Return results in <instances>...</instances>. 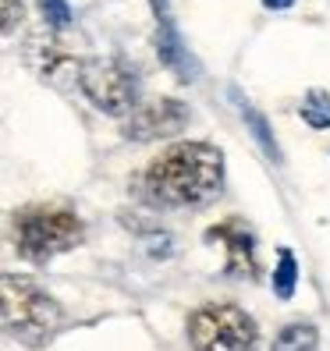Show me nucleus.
<instances>
[{"label":"nucleus","instance_id":"0eeeda50","mask_svg":"<svg viewBox=\"0 0 330 351\" xmlns=\"http://www.w3.org/2000/svg\"><path fill=\"white\" fill-rule=\"evenodd\" d=\"M210 241H220L228 249V274L231 277H252L256 259H252V231L241 220H228L220 227H210L206 231Z\"/></svg>","mask_w":330,"mask_h":351},{"label":"nucleus","instance_id":"f03ea898","mask_svg":"<svg viewBox=\"0 0 330 351\" xmlns=\"http://www.w3.org/2000/svg\"><path fill=\"white\" fill-rule=\"evenodd\" d=\"M82 241V220L75 210L57 202L25 206L14 213V249L29 263H47L50 256Z\"/></svg>","mask_w":330,"mask_h":351},{"label":"nucleus","instance_id":"f8f14e48","mask_svg":"<svg viewBox=\"0 0 330 351\" xmlns=\"http://www.w3.org/2000/svg\"><path fill=\"white\" fill-rule=\"evenodd\" d=\"M241 114L249 117V125H252V135H256V138L263 142V149H266V153H270V156L277 160V142H274L270 135H266V121H263V117H259V114H256L252 107H241Z\"/></svg>","mask_w":330,"mask_h":351},{"label":"nucleus","instance_id":"9d476101","mask_svg":"<svg viewBox=\"0 0 330 351\" xmlns=\"http://www.w3.org/2000/svg\"><path fill=\"white\" fill-rule=\"evenodd\" d=\"M295 284H298V266H295V256L287 252V249H281V256H277V270H274V295L287 302V298L295 295Z\"/></svg>","mask_w":330,"mask_h":351},{"label":"nucleus","instance_id":"4468645a","mask_svg":"<svg viewBox=\"0 0 330 351\" xmlns=\"http://www.w3.org/2000/svg\"><path fill=\"white\" fill-rule=\"evenodd\" d=\"M14 18H22V4L18 0H4V32H11Z\"/></svg>","mask_w":330,"mask_h":351},{"label":"nucleus","instance_id":"7ed1b4c3","mask_svg":"<svg viewBox=\"0 0 330 351\" xmlns=\"http://www.w3.org/2000/svg\"><path fill=\"white\" fill-rule=\"evenodd\" d=\"M64 313L60 305L29 277L4 274V326L29 348H43L54 334Z\"/></svg>","mask_w":330,"mask_h":351},{"label":"nucleus","instance_id":"423d86ee","mask_svg":"<svg viewBox=\"0 0 330 351\" xmlns=\"http://www.w3.org/2000/svg\"><path fill=\"white\" fill-rule=\"evenodd\" d=\"M185 121H189V110H185L178 99H156V103H150V107L132 114L125 135L146 142V138H156V135H174Z\"/></svg>","mask_w":330,"mask_h":351},{"label":"nucleus","instance_id":"20e7f679","mask_svg":"<svg viewBox=\"0 0 330 351\" xmlns=\"http://www.w3.org/2000/svg\"><path fill=\"white\" fill-rule=\"evenodd\" d=\"M189 341L196 351H252L256 323L238 305H202L189 316Z\"/></svg>","mask_w":330,"mask_h":351},{"label":"nucleus","instance_id":"f257e3e1","mask_svg":"<svg viewBox=\"0 0 330 351\" xmlns=\"http://www.w3.org/2000/svg\"><path fill=\"white\" fill-rule=\"evenodd\" d=\"M224 156L206 142H181L146 167V189L160 206H202L220 192Z\"/></svg>","mask_w":330,"mask_h":351},{"label":"nucleus","instance_id":"ddd939ff","mask_svg":"<svg viewBox=\"0 0 330 351\" xmlns=\"http://www.w3.org/2000/svg\"><path fill=\"white\" fill-rule=\"evenodd\" d=\"M43 4V14H47V22L57 25V29H64L71 22V8H68V0H39Z\"/></svg>","mask_w":330,"mask_h":351},{"label":"nucleus","instance_id":"9b49d317","mask_svg":"<svg viewBox=\"0 0 330 351\" xmlns=\"http://www.w3.org/2000/svg\"><path fill=\"white\" fill-rule=\"evenodd\" d=\"M302 121L313 128H330V96L313 89L305 99H302Z\"/></svg>","mask_w":330,"mask_h":351},{"label":"nucleus","instance_id":"6e6552de","mask_svg":"<svg viewBox=\"0 0 330 351\" xmlns=\"http://www.w3.org/2000/svg\"><path fill=\"white\" fill-rule=\"evenodd\" d=\"M316 344L320 334L313 323H287L274 341V351H316Z\"/></svg>","mask_w":330,"mask_h":351},{"label":"nucleus","instance_id":"1a4fd4ad","mask_svg":"<svg viewBox=\"0 0 330 351\" xmlns=\"http://www.w3.org/2000/svg\"><path fill=\"white\" fill-rule=\"evenodd\" d=\"M156 50H160V57L167 60L171 68H178V75L181 78H196L189 68H192V60L185 57V50H181V43H178V36H174V29L163 22V32H160V43H156Z\"/></svg>","mask_w":330,"mask_h":351},{"label":"nucleus","instance_id":"2eb2a0df","mask_svg":"<svg viewBox=\"0 0 330 351\" xmlns=\"http://www.w3.org/2000/svg\"><path fill=\"white\" fill-rule=\"evenodd\" d=\"M263 4H266V8H274V11H284V8H292L295 0H263Z\"/></svg>","mask_w":330,"mask_h":351},{"label":"nucleus","instance_id":"39448f33","mask_svg":"<svg viewBox=\"0 0 330 351\" xmlns=\"http://www.w3.org/2000/svg\"><path fill=\"white\" fill-rule=\"evenodd\" d=\"M78 86L93 99V107L110 114V117H121L135 107V75L121 64L114 57H96V60H86L78 68Z\"/></svg>","mask_w":330,"mask_h":351}]
</instances>
